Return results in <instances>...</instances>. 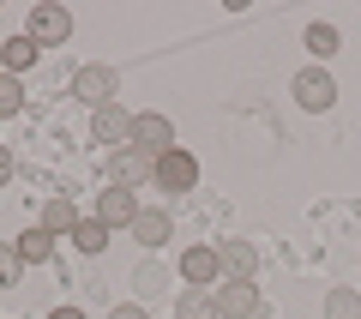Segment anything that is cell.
Returning a JSON list of instances; mask_svg holds the SVG:
<instances>
[{
    "label": "cell",
    "mask_w": 361,
    "mask_h": 319,
    "mask_svg": "<svg viewBox=\"0 0 361 319\" xmlns=\"http://www.w3.org/2000/svg\"><path fill=\"white\" fill-rule=\"evenodd\" d=\"M145 157H169L175 151V127H169V115H133V139Z\"/></svg>",
    "instance_id": "obj_5"
},
{
    "label": "cell",
    "mask_w": 361,
    "mask_h": 319,
    "mask_svg": "<svg viewBox=\"0 0 361 319\" xmlns=\"http://www.w3.org/2000/svg\"><path fill=\"white\" fill-rule=\"evenodd\" d=\"M157 187L163 193H193L199 187V163H193V151H169V157H157Z\"/></svg>",
    "instance_id": "obj_3"
},
{
    "label": "cell",
    "mask_w": 361,
    "mask_h": 319,
    "mask_svg": "<svg viewBox=\"0 0 361 319\" xmlns=\"http://www.w3.org/2000/svg\"><path fill=\"white\" fill-rule=\"evenodd\" d=\"M73 97L85 102L90 115H103V109L121 102V73H115V66H78V73H73Z\"/></svg>",
    "instance_id": "obj_1"
},
{
    "label": "cell",
    "mask_w": 361,
    "mask_h": 319,
    "mask_svg": "<svg viewBox=\"0 0 361 319\" xmlns=\"http://www.w3.org/2000/svg\"><path fill=\"white\" fill-rule=\"evenodd\" d=\"M49 319H85V313H78V307H54Z\"/></svg>",
    "instance_id": "obj_25"
},
{
    "label": "cell",
    "mask_w": 361,
    "mask_h": 319,
    "mask_svg": "<svg viewBox=\"0 0 361 319\" xmlns=\"http://www.w3.org/2000/svg\"><path fill=\"white\" fill-rule=\"evenodd\" d=\"M90 139H97V145H115V151H121V145L133 139V115L121 109V102H115V109H103V115H90Z\"/></svg>",
    "instance_id": "obj_9"
},
{
    "label": "cell",
    "mask_w": 361,
    "mask_h": 319,
    "mask_svg": "<svg viewBox=\"0 0 361 319\" xmlns=\"http://www.w3.org/2000/svg\"><path fill=\"white\" fill-rule=\"evenodd\" d=\"M109 319H145V307H139V301H121V307H115Z\"/></svg>",
    "instance_id": "obj_23"
},
{
    "label": "cell",
    "mask_w": 361,
    "mask_h": 319,
    "mask_svg": "<svg viewBox=\"0 0 361 319\" xmlns=\"http://www.w3.org/2000/svg\"><path fill=\"white\" fill-rule=\"evenodd\" d=\"M145 205L133 199L127 187H109L103 199H97V223H109V229H133V217H139Z\"/></svg>",
    "instance_id": "obj_8"
},
{
    "label": "cell",
    "mask_w": 361,
    "mask_h": 319,
    "mask_svg": "<svg viewBox=\"0 0 361 319\" xmlns=\"http://www.w3.org/2000/svg\"><path fill=\"white\" fill-rule=\"evenodd\" d=\"M18 265H25V259H18V247H0V283H13Z\"/></svg>",
    "instance_id": "obj_22"
},
{
    "label": "cell",
    "mask_w": 361,
    "mask_h": 319,
    "mask_svg": "<svg viewBox=\"0 0 361 319\" xmlns=\"http://www.w3.org/2000/svg\"><path fill=\"white\" fill-rule=\"evenodd\" d=\"M180 277L193 283V289H211L217 283V247H187L180 253Z\"/></svg>",
    "instance_id": "obj_11"
},
{
    "label": "cell",
    "mask_w": 361,
    "mask_h": 319,
    "mask_svg": "<svg viewBox=\"0 0 361 319\" xmlns=\"http://www.w3.org/2000/svg\"><path fill=\"white\" fill-rule=\"evenodd\" d=\"M37 54H42V42L30 37H13V42H0V73H30V66H37Z\"/></svg>",
    "instance_id": "obj_12"
},
{
    "label": "cell",
    "mask_w": 361,
    "mask_h": 319,
    "mask_svg": "<svg viewBox=\"0 0 361 319\" xmlns=\"http://www.w3.org/2000/svg\"><path fill=\"white\" fill-rule=\"evenodd\" d=\"M307 49H313V61H325V54H337V25H307Z\"/></svg>",
    "instance_id": "obj_20"
},
{
    "label": "cell",
    "mask_w": 361,
    "mask_h": 319,
    "mask_svg": "<svg viewBox=\"0 0 361 319\" xmlns=\"http://www.w3.org/2000/svg\"><path fill=\"white\" fill-rule=\"evenodd\" d=\"M217 295V313L223 319H253L259 313V289L253 283H223V289H211Z\"/></svg>",
    "instance_id": "obj_10"
},
{
    "label": "cell",
    "mask_w": 361,
    "mask_h": 319,
    "mask_svg": "<svg viewBox=\"0 0 361 319\" xmlns=\"http://www.w3.org/2000/svg\"><path fill=\"white\" fill-rule=\"evenodd\" d=\"M325 319H361V295L355 289H331L325 295Z\"/></svg>",
    "instance_id": "obj_18"
},
{
    "label": "cell",
    "mask_w": 361,
    "mask_h": 319,
    "mask_svg": "<svg viewBox=\"0 0 361 319\" xmlns=\"http://www.w3.org/2000/svg\"><path fill=\"white\" fill-rule=\"evenodd\" d=\"M133 241L139 247H163L169 241V211H139V217H133Z\"/></svg>",
    "instance_id": "obj_14"
},
{
    "label": "cell",
    "mask_w": 361,
    "mask_h": 319,
    "mask_svg": "<svg viewBox=\"0 0 361 319\" xmlns=\"http://www.w3.org/2000/svg\"><path fill=\"white\" fill-rule=\"evenodd\" d=\"M109 241H115V229H109V223H97V217H85V223L73 229V247H78V253H103Z\"/></svg>",
    "instance_id": "obj_16"
},
{
    "label": "cell",
    "mask_w": 361,
    "mask_h": 319,
    "mask_svg": "<svg viewBox=\"0 0 361 319\" xmlns=\"http://www.w3.org/2000/svg\"><path fill=\"white\" fill-rule=\"evenodd\" d=\"M18 109H25V78L0 73V115H18Z\"/></svg>",
    "instance_id": "obj_19"
},
{
    "label": "cell",
    "mask_w": 361,
    "mask_h": 319,
    "mask_svg": "<svg viewBox=\"0 0 361 319\" xmlns=\"http://www.w3.org/2000/svg\"><path fill=\"white\" fill-rule=\"evenodd\" d=\"M78 223H85V217H78L73 199H49V205H42V229H49V235H73Z\"/></svg>",
    "instance_id": "obj_13"
},
{
    "label": "cell",
    "mask_w": 361,
    "mask_h": 319,
    "mask_svg": "<svg viewBox=\"0 0 361 319\" xmlns=\"http://www.w3.org/2000/svg\"><path fill=\"white\" fill-rule=\"evenodd\" d=\"M6 181H13V151L0 145V187H6Z\"/></svg>",
    "instance_id": "obj_24"
},
{
    "label": "cell",
    "mask_w": 361,
    "mask_h": 319,
    "mask_svg": "<svg viewBox=\"0 0 361 319\" xmlns=\"http://www.w3.org/2000/svg\"><path fill=\"white\" fill-rule=\"evenodd\" d=\"M175 319H217V295L211 289H187L175 301Z\"/></svg>",
    "instance_id": "obj_17"
},
{
    "label": "cell",
    "mask_w": 361,
    "mask_h": 319,
    "mask_svg": "<svg viewBox=\"0 0 361 319\" xmlns=\"http://www.w3.org/2000/svg\"><path fill=\"white\" fill-rule=\"evenodd\" d=\"M30 37L42 42V49H54V42H66L73 37V13H66V6H37V13H30Z\"/></svg>",
    "instance_id": "obj_7"
},
{
    "label": "cell",
    "mask_w": 361,
    "mask_h": 319,
    "mask_svg": "<svg viewBox=\"0 0 361 319\" xmlns=\"http://www.w3.org/2000/svg\"><path fill=\"white\" fill-rule=\"evenodd\" d=\"M13 247H18V259H25V265H42V259L54 253V235L42 229V223H37V229H25V235H18Z\"/></svg>",
    "instance_id": "obj_15"
},
{
    "label": "cell",
    "mask_w": 361,
    "mask_h": 319,
    "mask_svg": "<svg viewBox=\"0 0 361 319\" xmlns=\"http://www.w3.org/2000/svg\"><path fill=\"white\" fill-rule=\"evenodd\" d=\"M133 283H139V295H163L169 289V277L157 265H139V271H133Z\"/></svg>",
    "instance_id": "obj_21"
},
{
    "label": "cell",
    "mask_w": 361,
    "mask_h": 319,
    "mask_svg": "<svg viewBox=\"0 0 361 319\" xmlns=\"http://www.w3.org/2000/svg\"><path fill=\"white\" fill-rule=\"evenodd\" d=\"M139 181H157V157H145L139 145H121V151H109V187H139Z\"/></svg>",
    "instance_id": "obj_2"
},
{
    "label": "cell",
    "mask_w": 361,
    "mask_h": 319,
    "mask_svg": "<svg viewBox=\"0 0 361 319\" xmlns=\"http://www.w3.org/2000/svg\"><path fill=\"white\" fill-rule=\"evenodd\" d=\"M295 102L301 109H313V115H325L337 102V78L325 73V66H307V73H295Z\"/></svg>",
    "instance_id": "obj_4"
},
{
    "label": "cell",
    "mask_w": 361,
    "mask_h": 319,
    "mask_svg": "<svg viewBox=\"0 0 361 319\" xmlns=\"http://www.w3.org/2000/svg\"><path fill=\"white\" fill-rule=\"evenodd\" d=\"M217 271H229V283H253L259 247L253 241H217Z\"/></svg>",
    "instance_id": "obj_6"
}]
</instances>
